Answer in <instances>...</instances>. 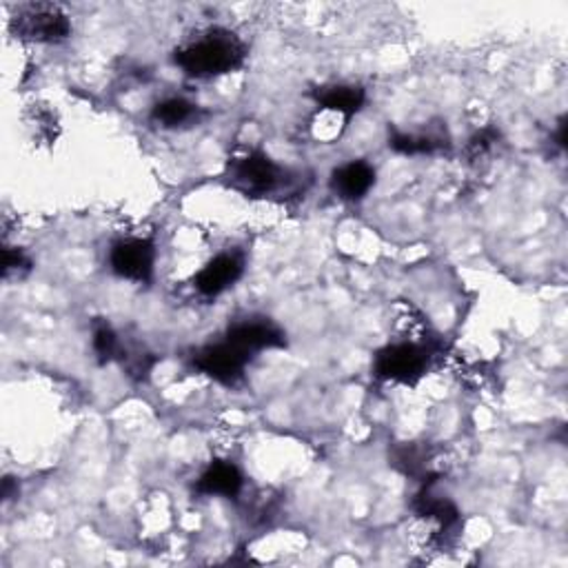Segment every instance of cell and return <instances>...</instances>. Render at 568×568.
<instances>
[{
    "label": "cell",
    "mask_w": 568,
    "mask_h": 568,
    "mask_svg": "<svg viewBox=\"0 0 568 568\" xmlns=\"http://www.w3.org/2000/svg\"><path fill=\"white\" fill-rule=\"evenodd\" d=\"M245 43L229 29H206L180 49H176V64L191 79H218L234 74L245 64Z\"/></svg>",
    "instance_id": "1"
},
{
    "label": "cell",
    "mask_w": 568,
    "mask_h": 568,
    "mask_svg": "<svg viewBox=\"0 0 568 568\" xmlns=\"http://www.w3.org/2000/svg\"><path fill=\"white\" fill-rule=\"evenodd\" d=\"M12 29L19 38L32 43L56 45L71 36L69 16L51 3H34L19 10L12 19Z\"/></svg>",
    "instance_id": "4"
},
{
    "label": "cell",
    "mask_w": 568,
    "mask_h": 568,
    "mask_svg": "<svg viewBox=\"0 0 568 568\" xmlns=\"http://www.w3.org/2000/svg\"><path fill=\"white\" fill-rule=\"evenodd\" d=\"M316 100L322 109L351 118L363 109L367 96L365 90L358 85H329L316 92Z\"/></svg>",
    "instance_id": "12"
},
{
    "label": "cell",
    "mask_w": 568,
    "mask_h": 568,
    "mask_svg": "<svg viewBox=\"0 0 568 568\" xmlns=\"http://www.w3.org/2000/svg\"><path fill=\"white\" fill-rule=\"evenodd\" d=\"M249 360H251V353H247L245 348H240L238 344L225 338L221 342H213L198 348L193 355V367L200 374L209 376L211 380L232 387L242 378Z\"/></svg>",
    "instance_id": "5"
},
{
    "label": "cell",
    "mask_w": 568,
    "mask_h": 568,
    "mask_svg": "<svg viewBox=\"0 0 568 568\" xmlns=\"http://www.w3.org/2000/svg\"><path fill=\"white\" fill-rule=\"evenodd\" d=\"M389 147L402 156H429V154L445 152V147H449V135L445 131H436L434 127L429 131H417V133L395 131L389 138Z\"/></svg>",
    "instance_id": "11"
},
{
    "label": "cell",
    "mask_w": 568,
    "mask_h": 568,
    "mask_svg": "<svg viewBox=\"0 0 568 568\" xmlns=\"http://www.w3.org/2000/svg\"><path fill=\"white\" fill-rule=\"evenodd\" d=\"M223 180L229 189L253 200L287 191L294 182L292 174L262 150H249L240 156L229 158Z\"/></svg>",
    "instance_id": "2"
},
{
    "label": "cell",
    "mask_w": 568,
    "mask_h": 568,
    "mask_svg": "<svg viewBox=\"0 0 568 568\" xmlns=\"http://www.w3.org/2000/svg\"><path fill=\"white\" fill-rule=\"evenodd\" d=\"M431 348L422 342H395L376 353L374 374L378 380L415 384L429 369Z\"/></svg>",
    "instance_id": "3"
},
{
    "label": "cell",
    "mask_w": 568,
    "mask_h": 568,
    "mask_svg": "<svg viewBox=\"0 0 568 568\" xmlns=\"http://www.w3.org/2000/svg\"><path fill=\"white\" fill-rule=\"evenodd\" d=\"M32 269V260L21 251V249H14V247H5L3 249V275L5 277H19L23 273H27Z\"/></svg>",
    "instance_id": "15"
},
{
    "label": "cell",
    "mask_w": 568,
    "mask_h": 568,
    "mask_svg": "<svg viewBox=\"0 0 568 568\" xmlns=\"http://www.w3.org/2000/svg\"><path fill=\"white\" fill-rule=\"evenodd\" d=\"M245 486V477L240 473V469L234 462H211L202 475L196 482V490L200 495H213V497H227V500H234L242 493Z\"/></svg>",
    "instance_id": "10"
},
{
    "label": "cell",
    "mask_w": 568,
    "mask_h": 568,
    "mask_svg": "<svg viewBox=\"0 0 568 568\" xmlns=\"http://www.w3.org/2000/svg\"><path fill=\"white\" fill-rule=\"evenodd\" d=\"M198 105L189 103L187 98H180V96H174V98H165L161 103L154 105L152 109V120L158 122L161 127H167V129H176V127H182L187 122H193L198 120Z\"/></svg>",
    "instance_id": "13"
},
{
    "label": "cell",
    "mask_w": 568,
    "mask_h": 568,
    "mask_svg": "<svg viewBox=\"0 0 568 568\" xmlns=\"http://www.w3.org/2000/svg\"><path fill=\"white\" fill-rule=\"evenodd\" d=\"M154 264L156 247L147 238H122L111 245L109 267L122 280L150 284L154 277Z\"/></svg>",
    "instance_id": "6"
},
{
    "label": "cell",
    "mask_w": 568,
    "mask_h": 568,
    "mask_svg": "<svg viewBox=\"0 0 568 568\" xmlns=\"http://www.w3.org/2000/svg\"><path fill=\"white\" fill-rule=\"evenodd\" d=\"M245 256L238 251L218 253L209 260L193 277V287L204 298H218L242 277Z\"/></svg>",
    "instance_id": "7"
},
{
    "label": "cell",
    "mask_w": 568,
    "mask_h": 568,
    "mask_svg": "<svg viewBox=\"0 0 568 568\" xmlns=\"http://www.w3.org/2000/svg\"><path fill=\"white\" fill-rule=\"evenodd\" d=\"M94 351H96L98 360L103 365L120 358L122 342H120V335L111 329L109 322H98L94 327Z\"/></svg>",
    "instance_id": "14"
},
{
    "label": "cell",
    "mask_w": 568,
    "mask_h": 568,
    "mask_svg": "<svg viewBox=\"0 0 568 568\" xmlns=\"http://www.w3.org/2000/svg\"><path fill=\"white\" fill-rule=\"evenodd\" d=\"M495 140H497V131L495 129H482L469 142V156L471 158H482L493 147Z\"/></svg>",
    "instance_id": "16"
},
{
    "label": "cell",
    "mask_w": 568,
    "mask_h": 568,
    "mask_svg": "<svg viewBox=\"0 0 568 568\" xmlns=\"http://www.w3.org/2000/svg\"><path fill=\"white\" fill-rule=\"evenodd\" d=\"M225 338L251 355L264 348L284 346V333L269 318H245L232 324Z\"/></svg>",
    "instance_id": "8"
},
{
    "label": "cell",
    "mask_w": 568,
    "mask_h": 568,
    "mask_svg": "<svg viewBox=\"0 0 568 568\" xmlns=\"http://www.w3.org/2000/svg\"><path fill=\"white\" fill-rule=\"evenodd\" d=\"M376 185V169L365 161H351L331 174V189L346 202H360Z\"/></svg>",
    "instance_id": "9"
}]
</instances>
